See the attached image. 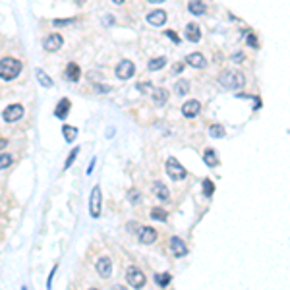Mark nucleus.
Listing matches in <instances>:
<instances>
[{
    "mask_svg": "<svg viewBox=\"0 0 290 290\" xmlns=\"http://www.w3.org/2000/svg\"><path fill=\"white\" fill-rule=\"evenodd\" d=\"M219 83H221L224 89H230V91H236V89H242L246 85V76L242 70H226L219 76Z\"/></svg>",
    "mask_w": 290,
    "mask_h": 290,
    "instance_id": "f257e3e1",
    "label": "nucleus"
},
{
    "mask_svg": "<svg viewBox=\"0 0 290 290\" xmlns=\"http://www.w3.org/2000/svg\"><path fill=\"white\" fill-rule=\"evenodd\" d=\"M21 70H23V64L16 58L6 56L0 60V79H4V81L16 79L21 74Z\"/></svg>",
    "mask_w": 290,
    "mask_h": 290,
    "instance_id": "f03ea898",
    "label": "nucleus"
},
{
    "mask_svg": "<svg viewBox=\"0 0 290 290\" xmlns=\"http://www.w3.org/2000/svg\"><path fill=\"white\" fill-rule=\"evenodd\" d=\"M126 280H128V284L132 286V288L139 290L145 286V282H147V277L143 275V271L139 269V267H135V265H130L128 269H126Z\"/></svg>",
    "mask_w": 290,
    "mask_h": 290,
    "instance_id": "7ed1b4c3",
    "label": "nucleus"
},
{
    "mask_svg": "<svg viewBox=\"0 0 290 290\" xmlns=\"http://www.w3.org/2000/svg\"><path fill=\"white\" fill-rule=\"evenodd\" d=\"M164 168H166V174H168L172 180H184V178L188 176V170H186L182 164H180V161L174 159V157H170V159L166 161Z\"/></svg>",
    "mask_w": 290,
    "mask_h": 290,
    "instance_id": "20e7f679",
    "label": "nucleus"
},
{
    "mask_svg": "<svg viewBox=\"0 0 290 290\" xmlns=\"http://www.w3.org/2000/svg\"><path fill=\"white\" fill-rule=\"evenodd\" d=\"M101 203H103V195H101V186L97 184L91 190V197H89V213L93 219L101 217Z\"/></svg>",
    "mask_w": 290,
    "mask_h": 290,
    "instance_id": "39448f33",
    "label": "nucleus"
},
{
    "mask_svg": "<svg viewBox=\"0 0 290 290\" xmlns=\"http://www.w3.org/2000/svg\"><path fill=\"white\" fill-rule=\"evenodd\" d=\"M114 74L118 79H130L135 74V64L132 60H120L118 66L114 68Z\"/></svg>",
    "mask_w": 290,
    "mask_h": 290,
    "instance_id": "423d86ee",
    "label": "nucleus"
},
{
    "mask_svg": "<svg viewBox=\"0 0 290 290\" xmlns=\"http://www.w3.org/2000/svg\"><path fill=\"white\" fill-rule=\"evenodd\" d=\"M62 45H64V37H62L60 33H50V35H47L45 41H43V48H45L47 52H56V50L62 48Z\"/></svg>",
    "mask_w": 290,
    "mask_h": 290,
    "instance_id": "0eeeda50",
    "label": "nucleus"
},
{
    "mask_svg": "<svg viewBox=\"0 0 290 290\" xmlns=\"http://www.w3.org/2000/svg\"><path fill=\"white\" fill-rule=\"evenodd\" d=\"M95 269L101 279H108L112 275V261H110V257H106V255L99 257L95 263Z\"/></svg>",
    "mask_w": 290,
    "mask_h": 290,
    "instance_id": "6e6552de",
    "label": "nucleus"
},
{
    "mask_svg": "<svg viewBox=\"0 0 290 290\" xmlns=\"http://www.w3.org/2000/svg\"><path fill=\"white\" fill-rule=\"evenodd\" d=\"M23 106L21 105H10L4 108V112H2V118H4V122H18L19 118L23 116Z\"/></svg>",
    "mask_w": 290,
    "mask_h": 290,
    "instance_id": "1a4fd4ad",
    "label": "nucleus"
},
{
    "mask_svg": "<svg viewBox=\"0 0 290 290\" xmlns=\"http://www.w3.org/2000/svg\"><path fill=\"white\" fill-rule=\"evenodd\" d=\"M199 110H201V103L195 101V99H190V101H186L182 105V114L186 118H195L199 114Z\"/></svg>",
    "mask_w": 290,
    "mask_h": 290,
    "instance_id": "9d476101",
    "label": "nucleus"
},
{
    "mask_svg": "<svg viewBox=\"0 0 290 290\" xmlns=\"http://www.w3.org/2000/svg\"><path fill=\"white\" fill-rule=\"evenodd\" d=\"M145 19H147L149 25L159 27V25H164V23H166V12H164V10H153V12L147 14V18Z\"/></svg>",
    "mask_w": 290,
    "mask_h": 290,
    "instance_id": "9b49d317",
    "label": "nucleus"
},
{
    "mask_svg": "<svg viewBox=\"0 0 290 290\" xmlns=\"http://www.w3.org/2000/svg\"><path fill=\"white\" fill-rule=\"evenodd\" d=\"M170 250L176 257H184V255H188V246L182 242V238H178V236H172L170 238Z\"/></svg>",
    "mask_w": 290,
    "mask_h": 290,
    "instance_id": "f8f14e48",
    "label": "nucleus"
},
{
    "mask_svg": "<svg viewBox=\"0 0 290 290\" xmlns=\"http://www.w3.org/2000/svg\"><path fill=\"white\" fill-rule=\"evenodd\" d=\"M186 64H190L192 68L201 70V68L207 66V60H205V56H203L201 52H190V54L186 56Z\"/></svg>",
    "mask_w": 290,
    "mask_h": 290,
    "instance_id": "ddd939ff",
    "label": "nucleus"
},
{
    "mask_svg": "<svg viewBox=\"0 0 290 290\" xmlns=\"http://www.w3.org/2000/svg\"><path fill=\"white\" fill-rule=\"evenodd\" d=\"M70 108H72L70 99H60V101H58V105L54 106V116H56V118H60V120H66Z\"/></svg>",
    "mask_w": 290,
    "mask_h": 290,
    "instance_id": "4468645a",
    "label": "nucleus"
},
{
    "mask_svg": "<svg viewBox=\"0 0 290 290\" xmlns=\"http://www.w3.org/2000/svg\"><path fill=\"white\" fill-rule=\"evenodd\" d=\"M186 39L192 41V43H199V41H201V29H199L197 23L192 21V23L186 25Z\"/></svg>",
    "mask_w": 290,
    "mask_h": 290,
    "instance_id": "2eb2a0df",
    "label": "nucleus"
},
{
    "mask_svg": "<svg viewBox=\"0 0 290 290\" xmlns=\"http://www.w3.org/2000/svg\"><path fill=\"white\" fill-rule=\"evenodd\" d=\"M157 240V230L151 228V226H143L141 230H139V242L141 244H153Z\"/></svg>",
    "mask_w": 290,
    "mask_h": 290,
    "instance_id": "dca6fc26",
    "label": "nucleus"
},
{
    "mask_svg": "<svg viewBox=\"0 0 290 290\" xmlns=\"http://www.w3.org/2000/svg\"><path fill=\"white\" fill-rule=\"evenodd\" d=\"M188 10H190V14H193V16H203L207 12V6H205L203 0H192L188 4Z\"/></svg>",
    "mask_w": 290,
    "mask_h": 290,
    "instance_id": "f3484780",
    "label": "nucleus"
},
{
    "mask_svg": "<svg viewBox=\"0 0 290 290\" xmlns=\"http://www.w3.org/2000/svg\"><path fill=\"white\" fill-rule=\"evenodd\" d=\"M79 74H81V68L77 66L76 62H70V64L66 66L64 77H68L70 81H77V79H79Z\"/></svg>",
    "mask_w": 290,
    "mask_h": 290,
    "instance_id": "a211bd4d",
    "label": "nucleus"
},
{
    "mask_svg": "<svg viewBox=\"0 0 290 290\" xmlns=\"http://www.w3.org/2000/svg\"><path fill=\"white\" fill-rule=\"evenodd\" d=\"M153 192L161 201H166L170 197V192H168V188L163 182H153Z\"/></svg>",
    "mask_w": 290,
    "mask_h": 290,
    "instance_id": "6ab92c4d",
    "label": "nucleus"
},
{
    "mask_svg": "<svg viewBox=\"0 0 290 290\" xmlns=\"http://www.w3.org/2000/svg\"><path fill=\"white\" fill-rule=\"evenodd\" d=\"M203 163L207 164L209 168H215V166H219V157H217V153L213 151V149H205V153H203Z\"/></svg>",
    "mask_w": 290,
    "mask_h": 290,
    "instance_id": "aec40b11",
    "label": "nucleus"
},
{
    "mask_svg": "<svg viewBox=\"0 0 290 290\" xmlns=\"http://www.w3.org/2000/svg\"><path fill=\"white\" fill-rule=\"evenodd\" d=\"M168 99V91L164 87H159V89H153V103L157 106H163Z\"/></svg>",
    "mask_w": 290,
    "mask_h": 290,
    "instance_id": "412c9836",
    "label": "nucleus"
},
{
    "mask_svg": "<svg viewBox=\"0 0 290 290\" xmlns=\"http://www.w3.org/2000/svg\"><path fill=\"white\" fill-rule=\"evenodd\" d=\"M62 135H64V139H66L68 143H74L77 137V128L76 126L64 124L62 126Z\"/></svg>",
    "mask_w": 290,
    "mask_h": 290,
    "instance_id": "4be33fe9",
    "label": "nucleus"
},
{
    "mask_svg": "<svg viewBox=\"0 0 290 290\" xmlns=\"http://www.w3.org/2000/svg\"><path fill=\"white\" fill-rule=\"evenodd\" d=\"M35 76H37V81L41 83L43 87H52L54 85V81H52V77L48 76L45 70H41V68H37L35 70Z\"/></svg>",
    "mask_w": 290,
    "mask_h": 290,
    "instance_id": "5701e85b",
    "label": "nucleus"
},
{
    "mask_svg": "<svg viewBox=\"0 0 290 290\" xmlns=\"http://www.w3.org/2000/svg\"><path fill=\"white\" fill-rule=\"evenodd\" d=\"M174 91H176V95H188L190 93V81L188 79H178L176 83H174Z\"/></svg>",
    "mask_w": 290,
    "mask_h": 290,
    "instance_id": "b1692460",
    "label": "nucleus"
},
{
    "mask_svg": "<svg viewBox=\"0 0 290 290\" xmlns=\"http://www.w3.org/2000/svg\"><path fill=\"white\" fill-rule=\"evenodd\" d=\"M170 280H172L170 273H157V275H155V282H157L161 288H166V286L170 284Z\"/></svg>",
    "mask_w": 290,
    "mask_h": 290,
    "instance_id": "393cba45",
    "label": "nucleus"
},
{
    "mask_svg": "<svg viewBox=\"0 0 290 290\" xmlns=\"http://www.w3.org/2000/svg\"><path fill=\"white\" fill-rule=\"evenodd\" d=\"M209 135H211L213 139H222L224 135H226V130H224V126L221 124H213L209 128Z\"/></svg>",
    "mask_w": 290,
    "mask_h": 290,
    "instance_id": "a878e982",
    "label": "nucleus"
},
{
    "mask_svg": "<svg viewBox=\"0 0 290 290\" xmlns=\"http://www.w3.org/2000/svg\"><path fill=\"white\" fill-rule=\"evenodd\" d=\"M164 64H166V58H164V56L151 58V60H149V64H147V68H149L151 72H157V70H161V68H164Z\"/></svg>",
    "mask_w": 290,
    "mask_h": 290,
    "instance_id": "bb28decb",
    "label": "nucleus"
},
{
    "mask_svg": "<svg viewBox=\"0 0 290 290\" xmlns=\"http://www.w3.org/2000/svg\"><path fill=\"white\" fill-rule=\"evenodd\" d=\"M151 219H153V221H159V222H164L166 221V211L161 209V207H157V209L151 211Z\"/></svg>",
    "mask_w": 290,
    "mask_h": 290,
    "instance_id": "cd10ccee",
    "label": "nucleus"
},
{
    "mask_svg": "<svg viewBox=\"0 0 290 290\" xmlns=\"http://www.w3.org/2000/svg\"><path fill=\"white\" fill-rule=\"evenodd\" d=\"M12 163H14V157H12V155L0 153V170H2V168H8Z\"/></svg>",
    "mask_w": 290,
    "mask_h": 290,
    "instance_id": "c85d7f7f",
    "label": "nucleus"
},
{
    "mask_svg": "<svg viewBox=\"0 0 290 290\" xmlns=\"http://www.w3.org/2000/svg\"><path fill=\"white\" fill-rule=\"evenodd\" d=\"M203 193H205V195H207V197H211L213 195V192H215V184L211 182V180H209V178H205V180H203Z\"/></svg>",
    "mask_w": 290,
    "mask_h": 290,
    "instance_id": "c756f323",
    "label": "nucleus"
},
{
    "mask_svg": "<svg viewBox=\"0 0 290 290\" xmlns=\"http://www.w3.org/2000/svg\"><path fill=\"white\" fill-rule=\"evenodd\" d=\"M77 153H79V147H74V149L70 151V155H68V159H66V163H64V170H66V168H70V166L74 164V161H76Z\"/></svg>",
    "mask_w": 290,
    "mask_h": 290,
    "instance_id": "7c9ffc66",
    "label": "nucleus"
},
{
    "mask_svg": "<svg viewBox=\"0 0 290 290\" xmlns=\"http://www.w3.org/2000/svg\"><path fill=\"white\" fill-rule=\"evenodd\" d=\"M72 21H76V19L74 18H58V19H52V25H54V27H62V25H70V23H72Z\"/></svg>",
    "mask_w": 290,
    "mask_h": 290,
    "instance_id": "2f4dec72",
    "label": "nucleus"
},
{
    "mask_svg": "<svg viewBox=\"0 0 290 290\" xmlns=\"http://www.w3.org/2000/svg\"><path fill=\"white\" fill-rule=\"evenodd\" d=\"M246 43H248L250 47H253V48H259V41H257V37H255V33H248Z\"/></svg>",
    "mask_w": 290,
    "mask_h": 290,
    "instance_id": "473e14b6",
    "label": "nucleus"
},
{
    "mask_svg": "<svg viewBox=\"0 0 290 290\" xmlns=\"http://www.w3.org/2000/svg\"><path fill=\"white\" fill-rule=\"evenodd\" d=\"M164 37H168L170 41H174L176 45L180 43V37H178V33H176V31H172V29H166V31H164Z\"/></svg>",
    "mask_w": 290,
    "mask_h": 290,
    "instance_id": "72a5a7b5",
    "label": "nucleus"
},
{
    "mask_svg": "<svg viewBox=\"0 0 290 290\" xmlns=\"http://www.w3.org/2000/svg\"><path fill=\"white\" fill-rule=\"evenodd\" d=\"M137 91H143V93H147V91H153L155 87L149 83V81H141V83H137Z\"/></svg>",
    "mask_w": 290,
    "mask_h": 290,
    "instance_id": "f704fd0d",
    "label": "nucleus"
},
{
    "mask_svg": "<svg viewBox=\"0 0 290 290\" xmlns=\"http://www.w3.org/2000/svg\"><path fill=\"white\" fill-rule=\"evenodd\" d=\"M128 195H130V201L134 203V205H137V203H139V192H137V190H130V192H128Z\"/></svg>",
    "mask_w": 290,
    "mask_h": 290,
    "instance_id": "c9c22d12",
    "label": "nucleus"
},
{
    "mask_svg": "<svg viewBox=\"0 0 290 290\" xmlns=\"http://www.w3.org/2000/svg\"><path fill=\"white\" fill-rule=\"evenodd\" d=\"M93 89H95L97 93H108V91H110V87H108V85H101V83H95V85H93Z\"/></svg>",
    "mask_w": 290,
    "mask_h": 290,
    "instance_id": "e433bc0d",
    "label": "nucleus"
},
{
    "mask_svg": "<svg viewBox=\"0 0 290 290\" xmlns=\"http://www.w3.org/2000/svg\"><path fill=\"white\" fill-rule=\"evenodd\" d=\"M172 72H174V74H182V72H184V64H182V62H178V64H174Z\"/></svg>",
    "mask_w": 290,
    "mask_h": 290,
    "instance_id": "4c0bfd02",
    "label": "nucleus"
},
{
    "mask_svg": "<svg viewBox=\"0 0 290 290\" xmlns=\"http://www.w3.org/2000/svg\"><path fill=\"white\" fill-rule=\"evenodd\" d=\"M54 273H56V267L50 271V277H48V280H47V290H50V286H52V277H54Z\"/></svg>",
    "mask_w": 290,
    "mask_h": 290,
    "instance_id": "58836bf2",
    "label": "nucleus"
},
{
    "mask_svg": "<svg viewBox=\"0 0 290 290\" xmlns=\"http://www.w3.org/2000/svg\"><path fill=\"white\" fill-rule=\"evenodd\" d=\"M232 60H234V62H236V60H238V62H242V60H244V54H242V52H238V54H232Z\"/></svg>",
    "mask_w": 290,
    "mask_h": 290,
    "instance_id": "ea45409f",
    "label": "nucleus"
},
{
    "mask_svg": "<svg viewBox=\"0 0 290 290\" xmlns=\"http://www.w3.org/2000/svg\"><path fill=\"white\" fill-rule=\"evenodd\" d=\"M114 135V128H108V132H106V137H112Z\"/></svg>",
    "mask_w": 290,
    "mask_h": 290,
    "instance_id": "a19ab883",
    "label": "nucleus"
},
{
    "mask_svg": "<svg viewBox=\"0 0 290 290\" xmlns=\"http://www.w3.org/2000/svg\"><path fill=\"white\" fill-rule=\"evenodd\" d=\"M8 145V139H0V149H4Z\"/></svg>",
    "mask_w": 290,
    "mask_h": 290,
    "instance_id": "79ce46f5",
    "label": "nucleus"
},
{
    "mask_svg": "<svg viewBox=\"0 0 290 290\" xmlns=\"http://www.w3.org/2000/svg\"><path fill=\"white\" fill-rule=\"evenodd\" d=\"M147 2H151V4H161V2H164V0H147Z\"/></svg>",
    "mask_w": 290,
    "mask_h": 290,
    "instance_id": "37998d69",
    "label": "nucleus"
},
{
    "mask_svg": "<svg viewBox=\"0 0 290 290\" xmlns=\"http://www.w3.org/2000/svg\"><path fill=\"white\" fill-rule=\"evenodd\" d=\"M112 290H126L124 286H120V284H116V286H112Z\"/></svg>",
    "mask_w": 290,
    "mask_h": 290,
    "instance_id": "c03bdc74",
    "label": "nucleus"
},
{
    "mask_svg": "<svg viewBox=\"0 0 290 290\" xmlns=\"http://www.w3.org/2000/svg\"><path fill=\"white\" fill-rule=\"evenodd\" d=\"M114 4H124V0H112Z\"/></svg>",
    "mask_w": 290,
    "mask_h": 290,
    "instance_id": "a18cd8bd",
    "label": "nucleus"
},
{
    "mask_svg": "<svg viewBox=\"0 0 290 290\" xmlns=\"http://www.w3.org/2000/svg\"><path fill=\"white\" fill-rule=\"evenodd\" d=\"M83 2H85V0H76V4H83Z\"/></svg>",
    "mask_w": 290,
    "mask_h": 290,
    "instance_id": "49530a36",
    "label": "nucleus"
},
{
    "mask_svg": "<svg viewBox=\"0 0 290 290\" xmlns=\"http://www.w3.org/2000/svg\"><path fill=\"white\" fill-rule=\"evenodd\" d=\"M21 290H27V288H25V286H23V288H21Z\"/></svg>",
    "mask_w": 290,
    "mask_h": 290,
    "instance_id": "de8ad7c7",
    "label": "nucleus"
},
{
    "mask_svg": "<svg viewBox=\"0 0 290 290\" xmlns=\"http://www.w3.org/2000/svg\"><path fill=\"white\" fill-rule=\"evenodd\" d=\"M89 290H97V288H89Z\"/></svg>",
    "mask_w": 290,
    "mask_h": 290,
    "instance_id": "09e8293b",
    "label": "nucleus"
}]
</instances>
